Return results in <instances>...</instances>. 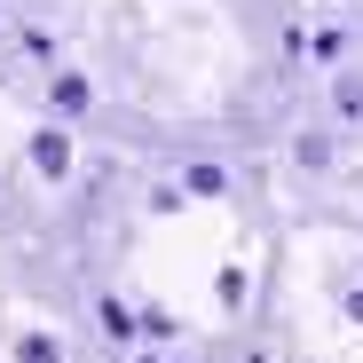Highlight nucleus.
<instances>
[{"mask_svg": "<svg viewBox=\"0 0 363 363\" xmlns=\"http://www.w3.org/2000/svg\"><path fill=\"white\" fill-rule=\"evenodd\" d=\"M16 363H64V340L55 332H16Z\"/></svg>", "mask_w": 363, "mask_h": 363, "instance_id": "obj_6", "label": "nucleus"}, {"mask_svg": "<svg viewBox=\"0 0 363 363\" xmlns=\"http://www.w3.org/2000/svg\"><path fill=\"white\" fill-rule=\"evenodd\" d=\"M48 103H55V118H79V111L95 103V87H87V72H55V79H48Z\"/></svg>", "mask_w": 363, "mask_h": 363, "instance_id": "obj_2", "label": "nucleus"}, {"mask_svg": "<svg viewBox=\"0 0 363 363\" xmlns=\"http://www.w3.org/2000/svg\"><path fill=\"white\" fill-rule=\"evenodd\" d=\"M229 190V174L213 166V158H198V166H182V198H221Z\"/></svg>", "mask_w": 363, "mask_h": 363, "instance_id": "obj_5", "label": "nucleus"}, {"mask_svg": "<svg viewBox=\"0 0 363 363\" xmlns=\"http://www.w3.org/2000/svg\"><path fill=\"white\" fill-rule=\"evenodd\" d=\"M332 118H340V127H363V72H340L332 79Z\"/></svg>", "mask_w": 363, "mask_h": 363, "instance_id": "obj_4", "label": "nucleus"}, {"mask_svg": "<svg viewBox=\"0 0 363 363\" xmlns=\"http://www.w3.org/2000/svg\"><path fill=\"white\" fill-rule=\"evenodd\" d=\"M24 158H32V174H40V182H64V174H72V135H64V127H40Z\"/></svg>", "mask_w": 363, "mask_h": 363, "instance_id": "obj_1", "label": "nucleus"}, {"mask_svg": "<svg viewBox=\"0 0 363 363\" xmlns=\"http://www.w3.org/2000/svg\"><path fill=\"white\" fill-rule=\"evenodd\" d=\"M340 316H347V324H363V284H347V292H340Z\"/></svg>", "mask_w": 363, "mask_h": 363, "instance_id": "obj_8", "label": "nucleus"}, {"mask_svg": "<svg viewBox=\"0 0 363 363\" xmlns=\"http://www.w3.org/2000/svg\"><path fill=\"white\" fill-rule=\"evenodd\" d=\"M135 363H158V355H135Z\"/></svg>", "mask_w": 363, "mask_h": 363, "instance_id": "obj_9", "label": "nucleus"}, {"mask_svg": "<svg viewBox=\"0 0 363 363\" xmlns=\"http://www.w3.org/2000/svg\"><path fill=\"white\" fill-rule=\"evenodd\" d=\"M292 158H300V166H332V143H324V135H300Z\"/></svg>", "mask_w": 363, "mask_h": 363, "instance_id": "obj_7", "label": "nucleus"}, {"mask_svg": "<svg viewBox=\"0 0 363 363\" xmlns=\"http://www.w3.org/2000/svg\"><path fill=\"white\" fill-rule=\"evenodd\" d=\"M95 324H103V340H135V332H143V308H127V300L103 292V300H95Z\"/></svg>", "mask_w": 363, "mask_h": 363, "instance_id": "obj_3", "label": "nucleus"}]
</instances>
